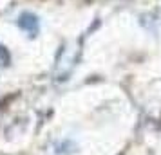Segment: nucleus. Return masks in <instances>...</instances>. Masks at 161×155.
<instances>
[{
    "mask_svg": "<svg viewBox=\"0 0 161 155\" xmlns=\"http://www.w3.org/2000/svg\"><path fill=\"white\" fill-rule=\"evenodd\" d=\"M9 63V52L6 51V47L0 45V67H6Z\"/></svg>",
    "mask_w": 161,
    "mask_h": 155,
    "instance_id": "nucleus-2",
    "label": "nucleus"
},
{
    "mask_svg": "<svg viewBox=\"0 0 161 155\" xmlns=\"http://www.w3.org/2000/svg\"><path fill=\"white\" fill-rule=\"evenodd\" d=\"M18 27L24 29L29 36H36L38 33V18L33 13H22L18 18Z\"/></svg>",
    "mask_w": 161,
    "mask_h": 155,
    "instance_id": "nucleus-1",
    "label": "nucleus"
}]
</instances>
